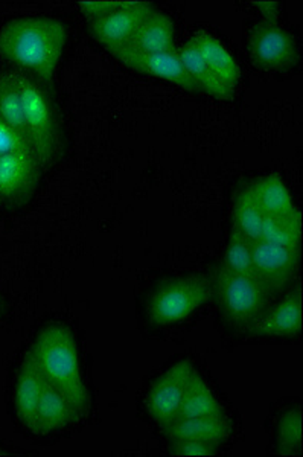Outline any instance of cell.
<instances>
[{
    "label": "cell",
    "instance_id": "obj_1",
    "mask_svg": "<svg viewBox=\"0 0 303 457\" xmlns=\"http://www.w3.org/2000/svg\"><path fill=\"white\" fill-rule=\"evenodd\" d=\"M68 42L63 21L47 16H20L0 28V57L51 86Z\"/></svg>",
    "mask_w": 303,
    "mask_h": 457
},
{
    "label": "cell",
    "instance_id": "obj_4",
    "mask_svg": "<svg viewBox=\"0 0 303 457\" xmlns=\"http://www.w3.org/2000/svg\"><path fill=\"white\" fill-rule=\"evenodd\" d=\"M212 299L230 327L249 328L266 312L270 293L261 282L218 265L210 278Z\"/></svg>",
    "mask_w": 303,
    "mask_h": 457
},
{
    "label": "cell",
    "instance_id": "obj_26",
    "mask_svg": "<svg viewBox=\"0 0 303 457\" xmlns=\"http://www.w3.org/2000/svg\"><path fill=\"white\" fill-rule=\"evenodd\" d=\"M218 445L195 439H174L171 441V454L177 457H208L218 454Z\"/></svg>",
    "mask_w": 303,
    "mask_h": 457
},
{
    "label": "cell",
    "instance_id": "obj_19",
    "mask_svg": "<svg viewBox=\"0 0 303 457\" xmlns=\"http://www.w3.org/2000/svg\"><path fill=\"white\" fill-rule=\"evenodd\" d=\"M250 187L266 217H281L298 209L283 177L277 174L262 177Z\"/></svg>",
    "mask_w": 303,
    "mask_h": 457
},
{
    "label": "cell",
    "instance_id": "obj_12",
    "mask_svg": "<svg viewBox=\"0 0 303 457\" xmlns=\"http://www.w3.org/2000/svg\"><path fill=\"white\" fill-rule=\"evenodd\" d=\"M302 290L296 288L281 303L262 314L249 331L257 337H296L302 333Z\"/></svg>",
    "mask_w": 303,
    "mask_h": 457
},
{
    "label": "cell",
    "instance_id": "obj_24",
    "mask_svg": "<svg viewBox=\"0 0 303 457\" xmlns=\"http://www.w3.org/2000/svg\"><path fill=\"white\" fill-rule=\"evenodd\" d=\"M279 456H300L303 453V413L300 407L283 411L276 426Z\"/></svg>",
    "mask_w": 303,
    "mask_h": 457
},
{
    "label": "cell",
    "instance_id": "obj_30",
    "mask_svg": "<svg viewBox=\"0 0 303 457\" xmlns=\"http://www.w3.org/2000/svg\"><path fill=\"white\" fill-rule=\"evenodd\" d=\"M8 456V453L4 452V450H0V457Z\"/></svg>",
    "mask_w": 303,
    "mask_h": 457
},
{
    "label": "cell",
    "instance_id": "obj_31",
    "mask_svg": "<svg viewBox=\"0 0 303 457\" xmlns=\"http://www.w3.org/2000/svg\"><path fill=\"white\" fill-rule=\"evenodd\" d=\"M0 312H2V301H0Z\"/></svg>",
    "mask_w": 303,
    "mask_h": 457
},
{
    "label": "cell",
    "instance_id": "obj_17",
    "mask_svg": "<svg viewBox=\"0 0 303 457\" xmlns=\"http://www.w3.org/2000/svg\"><path fill=\"white\" fill-rule=\"evenodd\" d=\"M189 42L192 43L204 62L220 77L223 83L229 87H236L241 77L240 66L218 38H215L210 32L199 31Z\"/></svg>",
    "mask_w": 303,
    "mask_h": 457
},
{
    "label": "cell",
    "instance_id": "obj_29",
    "mask_svg": "<svg viewBox=\"0 0 303 457\" xmlns=\"http://www.w3.org/2000/svg\"><path fill=\"white\" fill-rule=\"evenodd\" d=\"M253 6L258 8L262 21H266V23H277L279 21L281 5L277 2H253Z\"/></svg>",
    "mask_w": 303,
    "mask_h": 457
},
{
    "label": "cell",
    "instance_id": "obj_23",
    "mask_svg": "<svg viewBox=\"0 0 303 457\" xmlns=\"http://www.w3.org/2000/svg\"><path fill=\"white\" fill-rule=\"evenodd\" d=\"M266 215L262 212L257 198L253 195L251 187H246L238 194L233 206V228L250 241H259L261 238L262 224Z\"/></svg>",
    "mask_w": 303,
    "mask_h": 457
},
{
    "label": "cell",
    "instance_id": "obj_14",
    "mask_svg": "<svg viewBox=\"0 0 303 457\" xmlns=\"http://www.w3.org/2000/svg\"><path fill=\"white\" fill-rule=\"evenodd\" d=\"M163 431L171 441L195 439V441L215 444L218 447L233 436V426L225 415L178 418L171 424L163 426Z\"/></svg>",
    "mask_w": 303,
    "mask_h": 457
},
{
    "label": "cell",
    "instance_id": "obj_10",
    "mask_svg": "<svg viewBox=\"0 0 303 457\" xmlns=\"http://www.w3.org/2000/svg\"><path fill=\"white\" fill-rule=\"evenodd\" d=\"M300 249L272 245L266 241L253 243V267L258 281L270 295L283 290L298 270Z\"/></svg>",
    "mask_w": 303,
    "mask_h": 457
},
{
    "label": "cell",
    "instance_id": "obj_27",
    "mask_svg": "<svg viewBox=\"0 0 303 457\" xmlns=\"http://www.w3.org/2000/svg\"><path fill=\"white\" fill-rule=\"evenodd\" d=\"M131 0H83L78 2L79 10L89 21H98L111 12L130 5Z\"/></svg>",
    "mask_w": 303,
    "mask_h": 457
},
{
    "label": "cell",
    "instance_id": "obj_5",
    "mask_svg": "<svg viewBox=\"0 0 303 457\" xmlns=\"http://www.w3.org/2000/svg\"><path fill=\"white\" fill-rule=\"evenodd\" d=\"M210 299V278L201 275L176 278L163 282L152 293L148 307V319L152 327H169L188 319Z\"/></svg>",
    "mask_w": 303,
    "mask_h": 457
},
{
    "label": "cell",
    "instance_id": "obj_15",
    "mask_svg": "<svg viewBox=\"0 0 303 457\" xmlns=\"http://www.w3.org/2000/svg\"><path fill=\"white\" fill-rule=\"evenodd\" d=\"M124 49L142 54L177 53L173 19L160 11H152Z\"/></svg>",
    "mask_w": 303,
    "mask_h": 457
},
{
    "label": "cell",
    "instance_id": "obj_21",
    "mask_svg": "<svg viewBox=\"0 0 303 457\" xmlns=\"http://www.w3.org/2000/svg\"><path fill=\"white\" fill-rule=\"evenodd\" d=\"M259 241L300 249L302 241V213L299 209L281 217H266Z\"/></svg>",
    "mask_w": 303,
    "mask_h": 457
},
{
    "label": "cell",
    "instance_id": "obj_8",
    "mask_svg": "<svg viewBox=\"0 0 303 457\" xmlns=\"http://www.w3.org/2000/svg\"><path fill=\"white\" fill-rule=\"evenodd\" d=\"M192 372V363L180 360L152 386L147 396V411L157 424L163 427L177 420Z\"/></svg>",
    "mask_w": 303,
    "mask_h": 457
},
{
    "label": "cell",
    "instance_id": "obj_13",
    "mask_svg": "<svg viewBox=\"0 0 303 457\" xmlns=\"http://www.w3.org/2000/svg\"><path fill=\"white\" fill-rule=\"evenodd\" d=\"M79 420L81 416L75 411L74 405L69 403L68 398L57 387L46 381L29 430L38 436H46L55 431L63 430Z\"/></svg>",
    "mask_w": 303,
    "mask_h": 457
},
{
    "label": "cell",
    "instance_id": "obj_18",
    "mask_svg": "<svg viewBox=\"0 0 303 457\" xmlns=\"http://www.w3.org/2000/svg\"><path fill=\"white\" fill-rule=\"evenodd\" d=\"M178 57L184 62V69L188 71L191 79L199 86L201 94L209 95L212 98L220 99V101L233 99L235 88L229 87L227 84L221 81L220 77L204 62L192 43L188 42L184 47H180Z\"/></svg>",
    "mask_w": 303,
    "mask_h": 457
},
{
    "label": "cell",
    "instance_id": "obj_2",
    "mask_svg": "<svg viewBox=\"0 0 303 457\" xmlns=\"http://www.w3.org/2000/svg\"><path fill=\"white\" fill-rule=\"evenodd\" d=\"M31 353L47 383L57 387L81 418L90 411V394L79 368L78 346L70 328L53 322L32 343Z\"/></svg>",
    "mask_w": 303,
    "mask_h": 457
},
{
    "label": "cell",
    "instance_id": "obj_3",
    "mask_svg": "<svg viewBox=\"0 0 303 457\" xmlns=\"http://www.w3.org/2000/svg\"><path fill=\"white\" fill-rule=\"evenodd\" d=\"M17 81L23 99L28 141L42 168L53 167L61 148V130L55 104L46 86L27 73L17 72Z\"/></svg>",
    "mask_w": 303,
    "mask_h": 457
},
{
    "label": "cell",
    "instance_id": "obj_9",
    "mask_svg": "<svg viewBox=\"0 0 303 457\" xmlns=\"http://www.w3.org/2000/svg\"><path fill=\"white\" fill-rule=\"evenodd\" d=\"M154 8L147 2H135L130 5L111 12L109 16L89 21V29L96 42L101 43L109 53H115L130 45L133 37Z\"/></svg>",
    "mask_w": 303,
    "mask_h": 457
},
{
    "label": "cell",
    "instance_id": "obj_7",
    "mask_svg": "<svg viewBox=\"0 0 303 457\" xmlns=\"http://www.w3.org/2000/svg\"><path fill=\"white\" fill-rule=\"evenodd\" d=\"M42 165L34 151L0 156V198L11 206L29 202L37 189Z\"/></svg>",
    "mask_w": 303,
    "mask_h": 457
},
{
    "label": "cell",
    "instance_id": "obj_16",
    "mask_svg": "<svg viewBox=\"0 0 303 457\" xmlns=\"http://www.w3.org/2000/svg\"><path fill=\"white\" fill-rule=\"evenodd\" d=\"M45 385H46L45 375L42 374L31 353H28L21 361L20 370L17 375L16 396H14L17 418L28 430L31 428L36 407Z\"/></svg>",
    "mask_w": 303,
    "mask_h": 457
},
{
    "label": "cell",
    "instance_id": "obj_22",
    "mask_svg": "<svg viewBox=\"0 0 303 457\" xmlns=\"http://www.w3.org/2000/svg\"><path fill=\"white\" fill-rule=\"evenodd\" d=\"M0 118L28 141L23 99L17 81V72H5L0 75Z\"/></svg>",
    "mask_w": 303,
    "mask_h": 457
},
{
    "label": "cell",
    "instance_id": "obj_6",
    "mask_svg": "<svg viewBox=\"0 0 303 457\" xmlns=\"http://www.w3.org/2000/svg\"><path fill=\"white\" fill-rule=\"evenodd\" d=\"M247 49L251 62L266 71H287L293 68L299 58L294 37L279 23H257L249 32Z\"/></svg>",
    "mask_w": 303,
    "mask_h": 457
},
{
    "label": "cell",
    "instance_id": "obj_28",
    "mask_svg": "<svg viewBox=\"0 0 303 457\" xmlns=\"http://www.w3.org/2000/svg\"><path fill=\"white\" fill-rule=\"evenodd\" d=\"M17 151H34L31 144L17 133L11 125L6 124L5 120L0 118V156L17 153Z\"/></svg>",
    "mask_w": 303,
    "mask_h": 457
},
{
    "label": "cell",
    "instance_id": "obj_25",
    "mask_svg": "<svg viewBox=\"0 0 303 457\" xmlns=\"http://www.w3.org/2000/svg\"><path fill=\"white\" fill-rule=\"evenodd\" d=\"M223 267L236 275L247 276L257 279L255 275V267H253V241L246 238L232 226L230 230L229 241L225 247V261Z\"/></svg>",
    "mask_w": 303,
    "mask_h": 457
},
{
    "label": "cell",
    "instance_id": "obj_20",
    "mask_svg": "<svg viewBox=\"0 0 303 457\" xmlns=\"http://www.w3.org/2000/svg\"><path fill=\"white\" fill-rule=\"evenodd\" d=\"M225 415L223 405L217 400L214 392L201 375L193 370L189 379L188 389L184 392V403L178 411V418H203V416Z\"/></svg>",
    "mask_w": 303,
    "mask_h": 457
},
{
    "label": "cell",
    "instance_id": "obj_11",
    "mask_svg": "<svg viewBox=\"0 0 303 457\" xmlns=\"http://www.w3.org/2000/svg\"><path fill=\"white\" fill-rule=\"evenodd\" d=\"M124 66L135 72L152 75L156 79H162L168 83L176 84L178 87L188 90L191 94H201L197 83L191 79L188 71L184 69V62L177 53L142 54L119 49L111 53Z\"/></svg>",
    "mask_w": 303,
    "mask_h": 457
}]
</instances>
